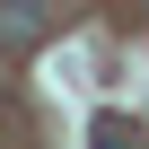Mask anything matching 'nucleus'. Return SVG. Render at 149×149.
Returning <instances> with one entry per match:
<instances>
[{
	"label": "nucleus",
	"instance_id": "nucleus-3",
	"mask_svg": "<svg viewBox=\"0 0 149 149\" xmlns=\"http://www.w3.org/2000/svg\"><path fill=\"white\" fill-rule=\"evenodd\" d=\"M132 9H140V18H149V0H132Z\"/></svg>",
	"mask_w": 149,
	"mask_h": 149
},
{
	"label": "nucleus",
	"instance_id": "nucleus-1",
	"mask_svg": "<svg viewBox=\"0 0 149 149\" xmlns=\"http://www.w3.org/2000/svg\"><path fill=\"white\" fill-rule=\"evenodd\" d=\"M53 35V0H0V53H35Z\"/></svg>",
	"mask_w": 149,
	"mask_h": 149
},
{
	"label": "nucleus",
	"instance_id": "nucleus-2",
	"mask_svg": "<svg viewBox=\"0 0 149 149\" xmlns=\"http://www.w3.org/2000/svg\"><path fill=\"white\" fill-rule=\"evenodd\" d=\"M123 140H132V132H123V123L105 114V123H97V149H123Z\"/></svg>",
	"mask_w": 149,
	"mask_h": 149
}]
</instances>
